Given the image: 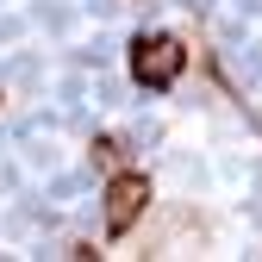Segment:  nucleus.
Instances as JSON below:
<instances>
[{
	"label": "nucleus",
	"mask_w": 262,
	"mask_h": 262,
	"mask_svg": "<svg viewBox=\"0 0 262 262\" xmlns=\"http://www.w3.org/2000/svg\"><path fill=\"white\" fill-rule=\"evenodd\" d=\"M187 69V44L169 38V31H156V38H138L131 44V81L150 88V94H169Z\"/></svg>",
	"instance_id": "obj_1"
},
{
	"label": "nucleus",
	"mask_w": 262,
	"mask_h": 262,
	"mask_svg": "<svg viewBox=\"0 0 262 262\" xmlns=\"http://www.w3.org/2000/svg\"><path fill=\"white\" fill-rule=\"evenodd\" d=\"M144 206H150V175L144 169H113L106 175V237L138 231Z\"/></svg>",
	"instance_id": "obj_2"
}]
</instances>
